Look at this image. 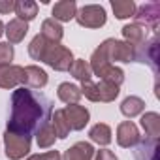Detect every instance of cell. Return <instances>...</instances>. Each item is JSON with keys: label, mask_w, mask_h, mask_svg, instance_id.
Masks as SVG:
<instances>
[{"label": "cell", "mask_w": 160, "mask_h": 160, "mask_svg": "<svg viewBox=\"0 0 160 160\" xmlns=\"http://www.w3.org/2000/svg\"><path fill=\"white\" fill-rule=\"evenodd\" d=\"M111 8H113V13L117 19H130V17H134L138 6L134 0H113Z\"/></svg>", "instance_id": "cell-25"}, {"label": "cell", "mask_w": 160, "mask_h": 160, "mask_svg": "<svg viewBox=\"0 0 160 160\" xmlns=\"http://www.w3.org/2000/svg\"><path fill=\"white\" fill-rule=\"evenodd\" d=\"M57 96H58L60 102L72 106V104H77L81 100V91H79V87L73 85V83H60L58 91H57Z\"/></svg>", "instance_id": "cell-18"}, {"label": "cell", "mask_w": 160, "mask_h": 160, "mask_svg": "<svg viewBox=\"0 0 160 160\" xmlns=\"http://www.w3.org/2000/svg\"><path fill=\"white\" fill-rule=\"evenodd\" d=\"M79 91H81V96L89 98L91 102H100V94H98V87H96V83H92V81H85V83H81Z\"/></svg>", "instance_id": "cell-28"}, {"label": "cell", "mask_w": 160, "mask_h": 160, "mask_svg": "<svg viewBox=\"0 0 160 160\" xmlns=\"http://www.w3.org/2000/svg\"><path fill=\"white\" fill-rule=\"evenodd\" d=\"M13 8H15L13 0H0V13H10L13 12Z\"/></svg>", "instance_id": "cell-32"}, {"label": "cell", "mask_w": 160, "mask_h": 160, "mask_svg": "<svg viewBox=\"0 0 160 160\" xmlns=\"http://www.w3.org/2000/svg\"><path fill=\"white\" fill-rule=\"evenodd\" d=\"M43 119V106L38 100V96L27 89V87H17L12 94V117L8 121V132L13 134H23L30 136V132L45 122Z\"/></svg>", "instance_id": "cell-1"}, {"label": "cell", "mask_w": 160, "mask_h": 160, "mask_svg": "<svg viewBox=\"0 0 160 160\" xmlns=\"http://www.w3.org/2000/svg\"><path fill=\"white\" fill-rule=\"evenodd\" d=\"M75 13H77V4L73 0H60L53 6V19L58 23H68L75 19Z\"/></svg>", "instance_id": "cell-14"}, {"label": "cell", "mask_w": 160, "mask_h": 160, "mask_svg": "<svg viewBox=\"0 0 160 160\" xmlns=\"http://www.w3.org/2000/svg\"><path fill=\"white\" fill-rule=\"evenodd\" d=\"M75 21L81 27H85V28H100V27L106 25L108 15H106V10L102 6L89 4V6H83L81 10H77Z\"/></svg>", "instance_id": "cell-5"}, {"label": "cell", "mask_w": 160, "mask_h": 160, "mask_svg": "<svg viewBox=\"0 0 160 160\" xmlns=\"http://www.w3.org/2000/svg\"><path fill=\"white\" fill-rule=\"evenodd\" d=\"M40 36H42L45 42H49V43H60V40H62V36H64V28H62V25H60L58 21H55L53 17H49V19H45V21L42 23V32H40Z\"/></svg>", "instance_id": "cell-15"}, {"label": "cell", "mask_w": 160, "mask_h": 160, "mask_svg": "<svg viewBox=\"0 0 160 160\" xmlns=\"http://www.w3.org/2000/svg\"><path fill=\"white\" fill-rule=\"evenodd\" d=\"M145 109V102L138 96H128L122 104H121V113L128 119H134L138 115H141Z\"/></svg>", "instance_id": "cell-21"}, {"label": "cell", "mask_w": 160, "mask_h": 160, "mask_svg": "<svg viewBox=\"0 0 160 160\" xmlns=\"http://www.w3.org/2000/svg\"><path fill=\"white\" fill-rule=\"evenodd\" d=\"M51 126H53L55 136H57L58 139L68 138V134H70V124H68V121H66L62 109H55V111L51 113Z\"/></svg>", "instance_id": "cell-22"}, {"label": "cell", "mask_w": 160, "mask_h": 160, "mask_svg": "<svg viewBox=\"0 0 160 160\" xmlns=\"http://www.w3.org/2000/svg\"><path fill=\"white\" fill-rule=\"evenodd\" d=\"M89 66H91L92 73L98 75L102 81H109V83H113V85H117V87L124 81V72H122L121 68H117L115 64H111L109 58H108V53H106V42H102L100 47L92 53Z\"/></svg>", "instance_id": "cell-2"}, {"label": "cell", "mask_w": 160, "mask_h": 160, "mask_svg": "<svg viewBox=\"0 0 160 160\" xmlns=\"http://www.w3.org/2000/svg\"><path fill=\"white\" fill-rule=\"evenodd\" d=\"M55 139H57V136H55V130L51 126V121L42 122L40 128H38V132H36V143H38V147L40 149H49V147H53Z\"/></svg>", "instance_id": "cell-19"}, {"label": "cell", "mask_w": 160, "mask_h": 160, "mask_svg": "<svg viewBox=\"0 0 160 160\" xmlns=\"http://www.w3.org/2000/svg\"><path fill=\"white\" fill-rule=\"evenodd\" d=\"M139 141H141L139 130H138V126L132 121H124V122H121L117 126V143L121 147H124V149L136 147Z\"/></svg>", "instance_id": "cell-10"}, {"label": "cell", "mask_w": 160, "mask_h": 160, "mask_svg": "<svg viewBox=\"0 0 160 160\" xmlns=\"http://www.w3.org/2000/svg\"><path fill=\"white\" fill-rule=\"evenodd\" d=\"M94 160H119V158L109 149H102V151H96L94 152Z\"/></svg>", "instance_id": "cell-31"}, {"label": "cell", "mask_w": 160, "mask_h": 160, "mask_svg": "<svg viewBox=\"0 0 160 160\" xmlns=\"http://www.w3.org/2000/svg\"><path fill=\"white\" fill-rule=\"evenodd\" d=\"M23 85H27V89H43L47 85V73L40 66H27Z\"/></svg>", "instance_id": "cell-12"}, {"label": "cell", "mask_w": 160, "mask_h": 160, "mask_svg": "<svg viewBox=\"0 0 160 160\" xmlns=\"http://www.w3.org/2000/svg\"><path fill=\"white\" fill-rule=\"evenodd\" d=\"M13 12H15L17 19L28 23V21L36 19V15H38V4L32 2V0H17Z\"/></svg>", "instance_id": "cell-17"}, {"label": "cell", "mask_w": 160, "mask_h": 160, "mask_svg": "<svg viewBox=\"0 0 160 160\" xmlns=\"http://www.w3.org/2000/svg\"><path fill=\"white\" fill-rule=\"evenodd\" d=\"M122 36H124L126 43H130L136 49L138 45H143L147 42V28H143L141 25L132 23V25L122 27Z\"/></svg>", "instance_id": "cell-16"}, {"label": "cell", "mask_w": 160, "mask_h": 160, "mask_svg": "<svg viewBox=\"0 0 160 160\" xmlns=\"http://www.w3.org/2000/svg\"><path fill=\"white\" fill-rule=\"evenodd\" d=\"M13 60V45L0 43V66H8Z\"/></svg>", "instance_id": "cell-29"}, {"label": "cell", "mask_w": 160, "mask_h": 160, "mask_svg": "<svg viewBox=\"0 0 160 160\" xmlns=\"http://www.w3.org/2000/svg\"><path fill=\"white\" fill-rule=\"evenodd\" d=\"M89 138H91V141H94V143L106 147V145L111 143V128H109L106 122H98V124H94V126L89 130Z\"/></svg>", "instance_id": "cell-23"}, {"label": "cell", "mask_w": 160, "mask_h": 160, "mask_svg": "<svg viewBox=\"0 0 160 160\" xmlns=\"http://www.w3.org/2000/svg\"><path fill=\"white\" fill-rule=\"evenodd\" d=\"M4 27H6V25H4L2 21H0V36H2V34H4Z\"/></svg>", "instance_id": "cell-33"}, {"label": "cell", "mask_w": 160, "mask_h": 160, "mask_svg": "<svg viewBox=\"0 0 160 160\" xmlns=\"http://www.w3.org/2000/svg\"><path fill=\"white\" fill-rule=\"evenodd\" d=\"M27 32H28V23H25V21H21V19H17V17L12 19V21L4 27V34L8 36V43H10V45L23 42L25 36H27Z\"/></svg>", "instance_id": "cell-13"}, {"label": "cell", "mask_w": 160, "mask_h": 160, "mask_svg": "<svg viewBox=\"0 0 160 160\" xmlns=\"http://www.w3.org/2000/svg\"><path fill=\"white\" fill-rule=\"evenodd\" d=\"M104 42H106V53H108V58L111 64L113 62H130L136 58V49L130 43L115 40V38H108Z\"/></svg>", "instance_id": "cell-6"}, {"label": "cell", "mask_w": 160, "mask_h": 160, "mask_svg": "<svg viewBox=\"0 0 160 160\" xmlns=\"http://www.w3.org/2000/svg\"><path fill=\"white\" fill-rule=\"evenodd\" d=\"M96 87H98L100 102H113L119 96V87L109 83V81H102L100 79V83H96Z\"/></svg>", "instance_id": "cell-27"}, {"label": "cell", "mask_w": 160, "mask_h": 160, "mask_svg": "<svg viewBox=\"0 0 160 160\" xmlns=\"http://www.w3.org/2000/svg\"><path fill=\"white\" fill-rule=\"evenodd\" d=\"M4 145H6V156L10 160H23L30 152L32 138L30 136H23V134H13V132L6 130Z\"/></svg>", "instance_id": "cell-3"}, {"label": "cell", "mask_w": 160, "mask_h": 160, "mask_svg": "<svg viewBox=\"0 0 160 160\" xmlns=\"http://www.w3.org/2000/svg\"><path fill=\"white\" fill-rule=\"evenodd\" d=\"M94 147L87 141H77L73 143L70 149H66V152L62 154V160H92L94 158Z\"/></svg>", "instance_id": "cell-11"}, {"label": "cell", "mask_w": 160, "mask_h": 160, "mask_svg": "<svg viewBox=\"0 0 160 160\" xmlns=\"http://www.w3.org/2000/svg\"><path fill=\"white\" fill-rule=\"evenodd\" d=\"M27 160H62V156L58 151H47L42 154H30Z\"/></svg>", "instance_id": "cell-30"}, {"label": "cell", "mask_w": 160, "mask_h": 160, "mask_svg": "<svg viewBox=\"0 0 160 160\" xmlns=\"http://www.w3.org/2000/svg\"><path fill=\"white\" fill-rule=\"evenodd\" d=\"M141 126H143V130H145V134L149 136L151 141L158 139V136H160V117H158V113H152V111L145 113L141 117Z\"/></svg>", "instance_id": "cell-20"}, {"label": "cell", "mask_w": 160, "mask_h": 160, "mask_svg": "<svg viewBox=\"0 0 160 160\" xmlns=\"http://www.w3.org/2000/svg\"><path fill=\"white\" fill-rule=\"evenodd\" d=\"M134 17H136V25H141L143 28H151L152 32H156L158 21H160V4L149 2V4L139 6V8H136Z\"/></svg>", "instance_id": "cell-7"}, {"label": "cell", "mask_w": 160, "mask_h": 160, "mask_svg": "<svg viewBox=\"0 0 160 160\" xmlns=\"http://www.w3.org/2000/svg\"><path fill=\"white\" fill-rule=\"evenodd\" d=\"M43 62L47 66H51L53 70L66 72V70H70V66L73 62V55L68 47H64L60 43H49V47L43 55Z\"/></svg>", "instance_id": "cell-4"}, {"label": "cell", "mask_w": 160, "mask_h": 160, "mask_svg": "<svg viewBox=\"0 0 160 160\" xmlns=\"http://www.w3.org/2000/svg\"><path fill=\"white\" fill-rule=\"evenodd\" d=\"M25 81V68L8 64L0 66V89H15Z\"/></svg>", "instance_id": "cell-8"}, {"label": "cell", "mask_w": 160, "mask_h": 160, "mask_svg": "<svg viewBox=\"0 0 160 160\" xmlns=\"http://www.w3.org/2000/svg\"><path fill=\"white\" fill-rule=\"evenodd\" d=\"M47 47H49V42H45V40L38 34V36L32 38V42H30V45H28V55H30L34 60L43 62V55H45Z\"/></svg>", "instance_id": "cell-26"}, {"label": "cell", "mask_w": 160, "mask_h": 160, "mask_svg": "<svg viewBox=\"0 0 160 160\" xmlns=\"http://www.w3.org/2000/svg\"><path fill=\"white\" fill-rule=\"evenodd\" d=\"M70 73L77 79V81H81V83L91 81V77H92V70H91L89 62L83 60V58H73V62L70 66Z\"/></svg>", "instance_id": "cell-24"}, {"label": "cell", "mask_w": 160, "mask_h": 160, "mask_svg": "<svg viewBox=\"0 0 160 160\" xmlns=\"http://www.w3.org/2000/svg\"><path fill=\"white\" fill-rule=\"evenodd\" d=\"M64 111V117L70 124V130H83L91 119V113L87 108L83 106H79V104H72V106H66L62 108Z\"/></svg>", "instance_id": "cell-9"}]
</instances>
